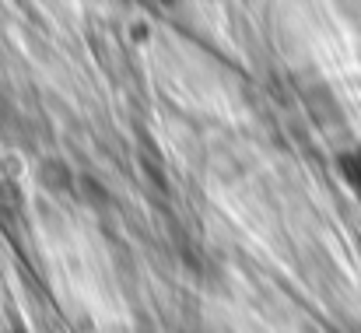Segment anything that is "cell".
<instances>
[{
    "label": "cell",
    "mask_w": 361,
    "mask_h": 333,
    "mask_svg": "<svg viewBox=\"0 0 361 333\" xmlns=\"http://www.w3.org/2000/svg\"><path fill=\"white\" fill-rule=\"evenodd\" d=\"M341 176H344L348 190L358 197V204H361V147L348 151V155L341 158Z\"/></svg>",
    "instance_id": "6da1fadb"
}]
</instances>
